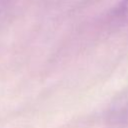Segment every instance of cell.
Segmentation results:
<instances>
[{
  "instance_id": "obj_2",
  "label": "cell",
  "mask_w": 128,
  "mask_h": 128,
  "mask_svg": "<svg viewBox=\"0 0 128 128\" xmlns=\"http://www.w3.org/2000/svg\"><path fill=\"white\" fill-rule=\"evenodd\" d=\"M13 0H0V12L5 10Z\"/></svg>"
},
{
  "instance_id": "obj_1",
  "label": "cell",
  "mask_w": 128,
  "mask_h": 128,
  "mask_svg": "<svg viewBox=\"0 0 128 128\" xmlns=\"http://www.w3.org/2000/svg\"><path fill=\"white\" fill-rule=\"evenodd\" d=\"M111 16L118 23H128V0H121L112 10Z\"/></svg>"
}]
</instances>
